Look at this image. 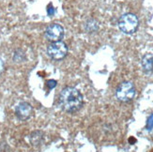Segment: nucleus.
I'll list each match as a JSON object with an SVG mask.
<instances>
[{
  "instance_id": "obj_5",
  "label": "nucleus",
  "mask_w": 153,
  "mask_h": 152,
  "mask_svg": "<svg viewBox=\"0 0 153 152\" xmlns=\"http://www.w3.org/2000/svg\"><path fill=\"white\" fill-rule=\"evenodd\" d=\"M44 35L51 42H60L64 37V27L59 24H53L46 28Z\"/></svg>"
},
{
  "instance_id": "obj_4",
  "label": "nucleus",
  "mask_w": 153,
  "mask_h": 152,
  "mask_svg": "<svg viewBox=\"0 0 153 152\" xmlns=\"http://www.w3.org/2000/svg\"><path fill=\"white\" fill-rule=\"evenodd\" d=\"M47 54L54 60H61L68 54V46L62 41L51 42L47 47Z\"/></svg>"
},
{
  "instance_id": "obj_11",
  "label": "nucleus",
  "mask_w": 153,
  "mask_h": 152,
  "mask_svg": "<svg viewBox=\"0 0 153 152\" xmlns=\"http://www.w3.org/2000/svg\"><path fill=\"white\" fill-rule=\"evenodd\" d=\"M56 80H49L48 82H47V85H48V87L50 88V89H53V88H55L56 87Z\"/></svg>"
},
{
  "instance_id": "obj_12",
  "label": "nucleus",
  "mask_w": 153,
  "mask_h": 152,
  "mask_svg": "<svg viewBox=\"0 0 153 152\" xmlns=\"http://www.w3.org/2000/svg\"><path fill=\"white\" fill-rule=\"evenodd\" d=\"M47 13H48V15L52 16V15H54L55 14V9H54V7L51 5H49L48 7V9H47Z\"/></svg>"
},
{
  "instance_id": "obj_14",
  "label": "nucleus",
  "mask_w": 153,
  "mask_h": 152,
  "mask_svg": "<svg viewBox=\"0 0 153 152\" xmlns=\"http://www.w3.org/2000/svg\"><path fill=\"white\" fill-rule=\"evenodd\" d=\"M5 70V65H4V61L2 60L1 58H0V74L2 73Z\"/></svg>"
},
{
  "instance_id": "obj_2",
  "label": "nucleus",
  "mask_w": 153,
  "mask_h": 152,
  "mask_svg": "<svg viewBox=\"0 0 153 152\" xmlns=\"http://www.w3.org/2000/svg\"><path fill=\"white\" fill-rule=\"evenodd\" d=\"M139 20L135 14L125 13L118 20V27L125 34H134L137 30Z\"/></svg>"
},
{
  "instance_id": "obj_6",
  "label": "nucleus",
  "mask_w": 153,
  "mask_h": 152,
  "mask_svg": "<svg viewBox=\"0 0 153 152\" xmlns=\"http://www.w3.org/2000/svg\"><path fill=\"white\" fill-rule=\"evenodd\" d=\"M32 113H33V108L31 106V104L26 102H20L15 108V115L20 120L28 119L32 116Z\"/></svg>"
},
{
  "instance_id": "obj_10",
  "label": "nucleus",
  "mask_w": 153,
  "mask_h": 152,
  "mask_svg": "<svg viewBox=\"0 0 153 152\" xmlns=\"http://www.w3.org/2000/svg\"><path fill=\"white\" fill-rule=\"evenodd\" d=\"M13 59L15 62H21L25 59V54L21 50H17L13 55Z\"/></svg>"
},
{
  "instance_id": "obj_13",
  "label": "nucleus",
  "mask_w": 153,
  "mask_h": 152,
  "mask_svg": "<svg viewBox=\"0 0 153 152\" xmlns=\"http://www.w3.org/2000/svg\"><path fill=\"white\" fill-rule=\"evenodd\" d=\"M152 127H153V114L149 116V120H148V128H149V130H151Z\"/></svg>"
},
{
  "instance_id": "obj_3",
  "label": "nucleus",
  "mask_w": 153,
  "mask_h": 152,
  "mask_svg": "<svg viewBox=\"0 0 153 152\" xmlns=\"http://www.w3.org/2000/svg\"><path fill=\"white\" fill-rule=\"evenodd\" d=\"M136 90L134 84L129 81H124L118 85L116 90V97L121 102H129L134 100Z\"/></svg>"
},
{
  "instance_id": "obj_8",
  "label": "nucleus",
  "mask_w": 153,
  "mask_h": 152,
  "mask_svg": "<svg viewBox=\"0 0 153 152\" xmlns=\"http://www.w3.org/2000/svg\"><path fill=\"white\" fill-rule=\"evenodd\" d=\"M85 30L88 33H95L99 30V23L94 19H89L85 24Z\"/></svg>"
},
{
  "instance_id": "obj_1",
  "label": "nucleus",
  "mask_w": 153,
  "mask_h": 152,
  "mask_svg": "<svg viewBox=\"0 0 153 152\" xmlns=\"http://www.w3.org/2000/svg\"><path fill=\"white\" fill-rule=\"evenodd\" d=\"M59 103L64 111L68 113H75L83 106V95L75 87H66L59 95Z\"/></svg>"
},
{
  "instance_id": "obj_7",
  "label": "nucleus",
  "mask_w": 153,
  "mask_h": 152,
  "mask_svg": "<svg viewBox=\"0 0 153 152\" xmlns=\"http://www.w3.org/2000/svg\"><path fill=\"white\" fill-rule=\"evenodd\" d=\"M142 68L146 73H150L153 71V55L147 54L142 58Z\"/></svg>"
},
{
  "instance_id": "obj_9",
  "label": "nucleus",
  "mask_w": 153,
  "mask_h": 152,
  "mask_svg": "<svg viewBox=\"0 0 153 152\" xmlns=\"http://www.w3.org/2000/svg\"><path fill=\"white\" fill-rule=\"evenodd\" d=\"M42 140V133L39 130L33 131L30 135V142L33 145H39Z\"/></svg>"
}]
</instances>
